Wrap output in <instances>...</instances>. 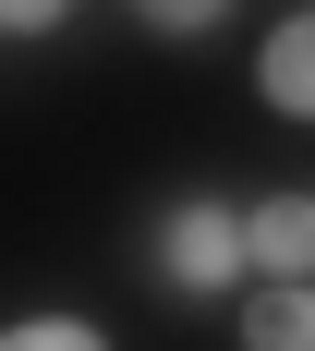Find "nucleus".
I'll list each match as a JSON object with an SVG mask.
<instances>
[{"instance_id": "5", "label": "nucleus", "mask_w": 315, "mask_h": 351, "mask_svg": "<svg viewBox=\"0 0 315 351\" xmlns=\"http://www.w3.org/2000/svg\"><path fill=\"white\" fill-rule=\"evenodd\" d=\"M0 351H109V339H97L85 315H12V327H0Z\"/></svg>"}, {"instance_id": "3", "label": "nucleus", "mask_w": 315, "mask_h": 351, "mask_svg": "<svg viewBox=\"0 0 315 351\" xmlns=\"http://www.w3.org/2000/svg\"><path fill=\"white\" fill-rule=\"evenodd\" d=\"M255 97L279 109V121H315V0L267 25V49H255Z\"/></svg>"}, {"instance_id": "7", "label": "nucleus", "mask_w": 315, "mask_h": 351, "mask_svg": "<svg viewBox=\"0 0 315 351\" xmlns=\"http://www.w3.org/2000/svg\"><path fill=\"white\" fill-rule=\"evenodd\" d=\"M49 25H61L49 0H0V36H49Z\"/></svg>"}, {"instance_id": "1", "label": "nucleus", "mask_w": 315, "mask_h": 351, "mask_svg": "<svg viewBox=\"0 0 315 351\" xmlns=\"http://www.w3.org/2000/svg\"><path fill=\"white\" fill-rule=\"evenodd\" d=\"M158 279H170L182 303H218L231 279H255L243 267V206H231V194H182V206L158 218Z\"/></svg>"}, {"instance_id": "4", "label": "nucleus", "mask_w": 315, "mask_h": 351, "mask_svg": "<svg viewBox=\"0 0 315 351\" xmlns=\"http://www.w3.org/2000/svg\"><path fill=\"white\" fill-rule=\"evenodd\" d=\"M243 351H315V291H255L243 303Z\"/></svg>"}, {"instance_id": "2", "label": "nucleus", "mask_w": 315, "mask_h": 351, "mask_svg": "<svg viewBox=\"0 0 315 351\" xmlns=\"http://www.w3.org/2000/svg\"><path fill=\"white\" fill-rule=\"evenodd\" d=\"M243 267H255V291H315V194L243 206Z\"/></svg>"}, {"instance_id": "6", "label": "nucleus", "mask_w": 315, "mask_h": 351, "mask_svg": "<svg viewBox=\"0 0 315 351\" xmlns=\"http://www.w3.org/2000/svg\"><path fill=\"white\" fill-rule=\"evenodd\" d=\"M145 25L170 36V49H207V36L231 25V12H218V0H158V12H145Z\"/></svg>"}]
</instances>
